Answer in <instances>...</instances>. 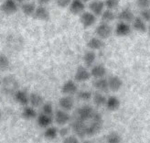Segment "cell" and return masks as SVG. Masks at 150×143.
Returning a JSON list of instances; mask_svg holds the SVG:
<instances>
[{
  "mask_svg": "<svg viewBox=\"0 0 150 143\" xmlns=\"http://www.w3.org/2000/svg\"><path fill=\"white\" fill-rule=\"evenodd\" d=\"M93 86H94V88L97 90V91L106 92V91H108V90H109L108 79H106L105 77L94 79V81H93Z\"/></svg>",
  "mask_w": 150,
  "mask_h": 143,
  "instance_id": "24",
  "label": "cell"
},
{
  "mask_svg": "<svg viewBox=\"0 0 150 143\" xmlns=\"http://www.w3.org/2000/svg\"><path fill=\"white\" fill-rule=\"evenodd\" d=\"M41 112L44 113V114H47L50 116H53L54 115V110H53V106L52 104L50 102H46L43 103V105L41 106Z\"/></svg>",
  "mask_w": 150,
  "mask_h": 143,
  "instance_id": "33",
  "label": "cell"
},
{
  "mask_svg": "<svg viewBox=\"0 0 150 143\" xmlns=\"http://www.w3.org/2000/svg\"><path fill=\"white\" fill-rule=\"evenodd\" d=\"M140 17L143 18L146 22H150V7L141 9Z\"/></svg>",
  "mask_w": 150,
  "mask_h": 143,
  "instance_id": "36",
  "label": "cell"
},
{
  "mask_svg": "<svg viewBox=\"0 0 150 143\" xmlns=\"http://www.w3.org/2000/svg\"><path fill=\"white\" fill-rule=\"evenodd\" d=\"M54 121L59 126H65L71 121V116L67 111L59 109L54 113Z\"/></svg>",
  "mask_w": 150,
  "mask_h": 143,
  "instance_id": "8",
  "label": "cell"
},
{
  "mask_svg": "<svg viewBox=\"0 0 150 143\" xmlns=\"http://www.w3.org/2000/svg\"><path fill=\"white\" fill-rule=\"evenodd\" d=\"M10 61L5 54H0V71H5L9 67Z\"/></svg>",
  "mask_w": 150,
  "mask_h": 143,
  "instance_id": "34",
  "label": "cell"
},
{
  "mask_svg": "<svg viewBox=\"0 0 150 143\" xmlns=\"http://www.w3.org/2000/svg\"><path fill=\"white\" fill-rule=\"evenodd\" d=\"M132 26L129 23L124 21H120L116 24L115 28V33L118 37H127L132 32Z\"/></svg>",
  "mask_w": 150,
  "mask_h": 143,
  "instance_id": "6",
  "label": "cell"
},
{
  "mask_svg": "<svg viewBox=\"0 0 150 143\" xmlns=\"http://www.w3.org/2000/svg\"><path fill=\"white\" fill-rule=\"evenodd\" d=\"M50 2H51V0H38L39 5H41V6H47Z\"/></svg>",
  "mask_w": 150,
  "mask_h": 143,
  "instance_id": "41",
  "label": "cell"
},
{
  "mask_svg": "<svg viewBox=\"0 0 150 143\" xmlns=\"http://www.w3.org/2000/svg\"><path fill=\"white\" fill-rule=\"evenodd\" d=\"M33 18L38 20L48 21L50 18V13L46 6L40 5L37 6V9L34 12V15H33Z\"/></svg>",
  "mask_w": 150,
  "mask_h": 143,
  "instance_id": "11",
  "label": "cell"
},
{
  "mask_svg": "<svg viewBox=\"0 0 150 143\" xmlns=\"http://www.w3.org/2000/svg\"><path fill=\"white\" fill-rule=\"evenodd\" d=\"M86 122L81 121V120L75 117V119L71 123V129L77 137L83 138L86 136Z\"/></svg>",
  "mask_w": 150,
  "mask_h": 143,
  "instance_id": "5",
  "label": "cell"
},
{
  "mask_svg": "<svg viewBox=\"0 0 150 143\" xmlns=\"http://www.w3.org/2000/svg\"><path fill=\"white\" fill-rule=\"evenodd\" d=\"M59 136V129L56 127L50 126L44 131V138L49 140H53Z\"/></svg>",
  "mask_w": 150,
  "mask_h": 143,
  "instance_id": "29",
  "label": "cell"
},
{
  "mask_svg": "<svg viewBox=\"0 0 150 143\" xmlns=\"http://www.w3.org/2000/svg\"><path fill=\"white\" fill-rule=\"evenodd\" d=\"M59 107L65 111H71L74 107V100L71 95H64L59 100Z\"/></svg>",
  "mask_w": 150,
  "mask_h": 143,
  "instance_id": "17",
  "label": "cell"
},
{
  "mask_svg": "<svg viewBox=\"0 0 150 143\" xmlns=\"http://www.w3.org/2000/svg\"><path fill=\"white\" fill-rule=\"evenodd\" d=\"M18 4H23V3H25L26 2V0H15Z\"/></svg>",
  "mask_w": 150,
  "mask_h": 143,
  "instance_id": "42",
  "label": "cell"
},
{
  "mask_svg": "<svg viewBox=\"0 0 150 143\" xmlns=\"http://www.w3.org/2000/svg\"><path fill=\"white\" fill-rule=\"evenodd\" d=\"M95 110L92 107V106H89V105H84V106H81L79 107L76 111V118L81 120V121H84L88 123L89 121H91L92 118L93 117L95 114Z\"/></svg>",
  "mask_w": 150,
  "mask_h": 143,
  "instance_id": "1",
  "label": "cell"
},
{
  "mask_svg": "<svg viewBox=\"0 0 150 143\" xmlns=\"http://www.w3.org/2000/svg\"><path fill=\"white\" fill-rule=\"evenodd\" d=\"M122 138L117 132H111L106 136L107 143H121Z\"/></svg>",
  "mask_w": 150,
  "mask_h": 143,
  "instance_id": "32",
  "label": "cell"
},
{
  "mask_svg": "<svg viewBox=\"0 0 150 143\" xmlns=\"http://www.w3.org/2000/svg\"><path fill=\"white\" fill-rule=\"evenodd\" d=\"M22 117H23L25 119H34L37 118L38 117V113L36 110V107H33L30 105H28V106H25L22 109V113H21Z\"/></svg>",
  "mask_w": 150,
  "mask_h": 143,
  "instance_id": "23",
  "label": "cell"
},
{
  "mask_svg": "<svg viewBox=\"0 0 150 143\" xmlns=\"http://www.w3.org/2000/svg\"><path fill=\"white\" fill-rule=\"evenodd\" d=\"M1 117H2V113H1V111H0V119H1Z\"/></svg>",
  "mask_w": 150,
  "mask_h": 143,
  "instance_id": "46",
  "label": "cell"
},
{
  "mask_svg": "<svg viewBox=\"0 0 150 143\" xmlns=\"http://www.w3.org/2000/svg\"><path fill=\"white\" fill-rule=\"evenodd\" d=\"M80 22L84 28H89L96 22V16L91 11H83L80 15Z\"/></svg>",
  "mask_w": 150,
  "mask_h": 143,
  "instance_id": "3",
  "label": "cell"
},
{
  "mask_svg": "<svg viewBox=\"0 0 150 143\" xmlns=\"http://www.w3.org/2000/svg\"><path fill=\"white\" fill-rule=\"evenodd\" d=\"M95 34L102 40H107L112 34V28L107 22L102 21L101 23L95 28Z\"/></svg>",
  "mask_w": 150,
  "mask_h": 143,
  "instance_id": "2",
  "label": "cell"
},
{
  "mask_svg": "<svg viewBox=\"0 0 150 143\" xmlns=\"http://www.w3.org/2000/svg\"><path fill=\"white\" fill-rule=\"evenodd\" d=\"M71 2V0H56V5L61 9H66V7H69Z\"/></svg>",
  "mask_w": 150,
  "mask_h": 143,
  "instance_id": "39",
  "label": "cell"
},
{
  "mask_svg": "<svg viewBox=\"0 0 150 143\" xmlns=\"http://www.w3.org/2000/svg\"><path fill=\"white\" fill-rule=\"evenodd\" d=\"M2 1H4V0H2Z\"/></svg>",
  "mask_w": 150,
  "mask_h": 143,
  "instance_id": "47",
  "label": "cell"
},
{
  "mask_svg": "<svg viewBox=\"0 0 150 143\" xmlns=\"http://www.w3.org/2000/svg\"><path fill=\"white\" fill-rule=\"evenodd\" d=\"M89 9L96 17L101 16L102 13L104 11V9H105L104 1H103V0H93L89 4Z\"/></svg>",
  "mask_w": 150,
  "mask_h": 143,
  "instance_id": "16",
  "label": "cell"
},
{
  "mask_svg": "<svg viewBox=\"0 0 150 143\" xmlns=\"http://www.w3.org/2000/svg\"><path fill=\"white\" fill-rule=\"evenodd\" d=\"M62 143H80L76 135H68L67 137L63 138Z\"/></svg>",
  "mask_w": 150,
  "mask_h": 143,
  "instance_id": "37",
  "label": "cell"
},
{
  "mask_svg": "<svg viewBox=\"0 0 150 143\" xmlns=\"http://www.w3.org/2000/svg\"><path fill=\"white\" fill-rule=\"evenodd\" d=\"M43 103V97L39 93L32 92L31 94H29V105L33 107H40L42 106Z\"/></svg>",
  "mask_w": 150,
  "mask_h": 143,
  "instance_id": "26",
  "label": "cell"
},
{
  "mask_svg": "<svg viewBox=\"0 0 150 143\" xmlns=\"http://www.w3.org/2000/svg\"><path fill=\"white\" fill-rule=\"evenodd\" d=\"M132 28L140 33H145L147 31V26L146 21L141 17H134L132 22Z\"/></svg>",
  "mask_w": 150,
  "mask_h": 143,
  "instance_id": "19",
  "label": "cell"
},
{
  "mask_svg": "<svg viewBox=\"0 0 150 143\" xmlns=\"http://www.w3.org/2000/svg\"><path fill=\"white\" fill-rule=\"evenodd\" d=\"M3 87L6 92L14 94L15 91H17L18 83H17L16 79H14L12 77H5V79L3 81Z\"/></svg>",
  "mask_w": 150,
  "mask_h": 143,
  "instance_id": "20",
  "label": "cell"
},
{
  "mask_svg": "<svg viewBox=\"0 0 150 143\" xmlns=\"http://www.w3.org/2000/svg\"><path fill=\"white\" fill-rule=\"evenodd\" d=\"M119 0H104V5L107 9L114 10L119 6Z\"/></svg>",
  "mask_w": 150,
  "mask_h": 143,
  "instance_id": "35",
  "label": "cell"
},
{
  "mask_svg": "<svg viewBox=\"0 0 150 143\" xmlns=\"http://www.w3.org/2000/svg\"><path fill=\"white\" fill-rule=\"evenodd\" d=\"M85 9V2L82 0H71L69 10L73 15H81Z\"/></svg>",
  "mask_w": 150,
  "mask_h": 143,
  "instance_id": "14",
  "label": "cell"
},
{
  "mask_svg": "<svg viewBox=\"0 0 150 143\" xmlns=\"http://www.w3.org/2000/svg\"><path fill=\"white\" fill-rule=\"evenodd\" d=\"M77 97L81 101L88 102L90 100H92L93 93L91 91H88V90H82V91L77 92Z\"/></svg>",
  "mask_w": 150,
  "mask_h": 143,
  "instance_id": "31",
  "label": "cell"
},
{
  "mask_svg": "<svg viewBox=\"0 0 150 143\" xmlns=\"http://www.w3.org/2000/svg\"><path fill=\"white\" fill-rule=\"evenodd\" d=\"M37 9V6L34 2H25L21 4V10L25 16L28 17H33L34 12Z\"/></svg>",
  "mask_w": 150,
  "mask_h": 143,
  "instance_id": "27",
  "label": "cell"
},
{
  "mask_svg": "<svg viewBox=\"0 0 150 143\" xmlns=\"http://www.w3.org/2000/svg\"><path fill=\"white\" fill-rule=\"evenodd\" d=\"M147 34H148V36H149V38H150V24H149V26H147Z\"/></svg>",
  "mask_w": 150,
  "mask_h": 143,
  "instance_id": "43",
  "label": "cell"
},
{
  "mask_svg": "<svg viewBox=\"0 0 150 143\" xmlns=\"http://www.w3.org/2000/svg\"><path fill=\"white\" fill-rule=\"evenodd\" d=\"M37 125L39 126L41 129H47L48 127L51 126V124L53 123V117L52 116L44 114V113H40L37 117Z\"/></svg>",
  "mask_w": 150,
  "mask_h": 143,
  "instance_id": "13",
  "label": "cell"
},
{
  "mask_svg": "<svg viewBox=\"0 0 150 143\" xmlns=\"http://www.w3.org/2000/svg\"><path fill=\"white\" fill-rule=\"evenodd\" d=\"M117 18L120 21H124L127 22V23H132L134 18V15L133 11L129 9H124L120 11L117 15Z\"/></svg>",
  "mask_w": 150,
  "mask_h": 143,
  "instance_id": "21",
  "label": "cell"
},
{
  "mask_svg": "<svg viewBox=\"0 0 150 143\" xmlns=\"http://www.w3.org/2000/svg\"><path fill=\"white\" fill-rule=\"evenodd\" d=\"M90 73H91V76L92 77H93L94 79H98V78L105 77V75L107 73V69L103 64H101V63L93 64L91 67Z\"/></svg>",
  "mask_w": 150,
  "mask_h": 143,
  "instance_id": "12",
  "label": "cell"
},
{
  "mask_svg": "<svg viewBox=\"0 0 150 143\" xmlns=\"http://www.w3.org/2000/svg\"><path fill=\"white\" fill-rule=\"evenodd\" d=\"M59 135L62 138H65L69 135V129L68 127H62L61 129H59Z\"/></svg>",
  "mask_w": 150,
  "mask_h": 143,
  "instance_id": "40",
  "label": "cell"
},
{
  "mask_svg": "<svg viewBox=\"0 0 150 143\" xmlns=\"http://www.w3.org/2000/svg\"><path fill=\"white\" fill-rule=\"evenodd\" d=\"M0 10L6 15H13L18 10V4L15 0H4L0 5Z\"/></svg>",
  "mask_w": 150,
  "mask_h": 143,
  "instance_id": "4",
  "label": "cell"
},
{
  "mask_svg": "<svg viewBox=\"0 0 150 143\" xmlns=\"http://www.w3.org/2000/svg\"><path fill=\"white\" fill-rule=\"evenodd\" d=\"M91 73L90 71L84 66H79L77 67L76 71H75L74 73V80L78 82V83H83V82H87L88 80H90L91 78Z\"/></svg>",
  "mask_w": 150,
  "mask_h": 143,
  "instance_id": "7",
  "label": "cell"
},
{
  "mask_svg": "<svg viewBox=\"0 0 150 143\" xmlns=\"http://www.w3.org/2000/svg\"><path fill=\"white\" fill-rule=\"evenodd\" d=\"M137 5L141 9H147L150 7V0H137Z\"/></svg>",
  "mask_w": 150,
  "mask_h": 143,
  "instance_id": "38",
  "label": "cell"
},
{
  "mask_svg": "<svg viewBox=\"0 0 150 143\" xmlns=\"http://www.w3.org/2000/svg\"><path fill=\"white\" fill-rule=\"evenodd\" d=\"M120 106H121V102H120V100L117 96L111 95V96L107 97L105 107L109 111H112V112L117 111L119 109Z\"/></svg>",
  "mask_w": 150,
  "mask_h": 143,
  "instance_id": "22",
  "label": "cell"
},
{
  "mask_svg": "<svg viewBox=\"0 0 150 143\" xmlns=\"http://www.w3.org/2000/svg\"><path fill=\"white\" fill-rule=\"evenodd\" d=\"M123 80L118 75H112L108 78V85L109 90L112 92H118L123 86Z\"/></svg>",
  "mask_w": 150,
  "mask_h": 143,
  "instance_id": "15",
  "label": "cell"
},
{
  "mask_svg": "<svg viewBox=\"0 0 150 143\" xmlns=\"http://www.w3.org/2000/svg\"><path fill=\"white\" fill-rule=\"evenodd\" d=\"M82 61H83L86 67H92L95 61H96V53L94 51L88 50L84 52L83 57H82Z\"/></svg>",
  "mask_w": 150,
  "mask_h": 143,
  "instance_id": "25",
  "label": "cell"
},
{
  "mask_svg": "<svg viewBox=\"0 0 150 143\" xmlns=\"http://www.w3.org/2000/svg\"><path fill=\"white\" fill-rule=\"evenodd\" d=\"M82 143H93V142H92V141H90V140H85V141H83Z\"/></svg>",
  "mask_w": 150,
  "mask_h": 143,
  "instance_id": "44",
  "label": "cell"
},
{
  "mask_svg": "<svg viewBox=\"0 0 150 143\" xmlns=\"http://www.w3.org/2000/svg\"><path fill=\"white\" fill-rule=\"evenodd\" d=\"M92 100L96 107H103V106H105L107 98L102 92L97 91L94 94H93Z\"/></svg>",
  "mask_w": 150,
  "mask_h": 143,
  "instance_id": "28",
  "label": "cell"
},
{
  "mask_svg": "<svg viewBox=\"0 0 150 143\" xmlns=\"http://www.w3.org/2000/svg\"><path fill=\"white\" fill-rule=\"evenodd\" d=\"M78 92V85L76 84V81L68 80L66 81L62 86V93L64 95H73L77 94Z\"/></svg>",
  "mask_w": 150,
  "mask_h": 143,
  "instance_id": "10",
  "label": "cell"
},
{
  "mask_svg": "<svg viewBox=\"0 0 150 143\" xmlns=\"http://www.w3.org/2000/svg\"><path fill=\"white\" fill-rule=\"evenodd\" d=\"M14 100L22 107L29 105V94L26 90H17L13 94Z\"/></svg>",
  "mask_w": 150,
  "mask_h": 143,
  "instance_id": "9",
  "label": "cell"
},
{
  "mask_svg": "<svg viewBox=\"0 0 150 143\" xmlns=\"http://www.w3.org/2000/svg\"><path fill=\"white\" fill-rule=\"evenodd\" d=\"M82 1H83V2H85V3H86V2H89V1H91V0H82Z\"/></svg>",
  "mask_w": 150,
  "mask_h": 143,
  "instance_id": "45",
  "label": "cell"
},
{
  "mask_svg": "<svg viewBox=\"0 0 150 143\" xmlns=\"http://www.w3.org/2000/svg\"><path fill=\"white\" fill-rule=\"evenodd\" d=\"M101 18H102V21L110 23V22L114 21L115 19V14L114 13V11H112V9H104V11L102 13Z\"/></svg>",
  "mask_w": 150,
  "mask_h": 143,
  "instance_id": "30",
  "label": "cell"
},
{
  "mask_svg": "<svg viewBox=\"0 0 150 143\" xmlns=\"http://www.w3.org/2000/svg\"><path fill=\"white\" fill-rule=\"evenodd\" d=\"M87 48L89 50H92V51H100L103 48L104 46V42L103 40L100 39L99 37H93L91 39H89L87 43Z\"/></svg>",
  "mask_w": 150,
  "mask_h": 143,
  "instance_id": "18",
  "label": "cell"
}]
</instances>
